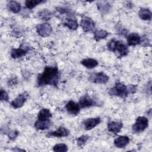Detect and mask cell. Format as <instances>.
<instances>
[{"instance_id":"obj_1","label":"cell","mask_w":152,"mask_h":152,"mask_svg":"<svg viewBox=\"0 0 152 152\" xmlns=\"http://www.w3.org/2000/svg\"><path fill=\"white\" fill-rule=\"evenodd\" d=\"M60 78V72L57 66H46L43 71L37 75L36 86H53L57 87Z\"/></svg>"},{"instance_id":"obj_2","label":"cell","mask_w":152,"mask_h":152,"mask_svg":"<svg viewBox=\"0 0 152 152\" xmlns=\"http://www.w3.org/2000/svg\"><path fill=\"white\" fill-rule=\"evenodd\" d=\"M107 49L108 50L115 53L118 58L126 56L129 53L128 45L122 40L115 39H112L108 42Z\"/></svg>"},{"instance_id":"obj_3","label":"cell","mask_w":152,"mask_h":152,"mask_svg":"<svg viewBox=\"0 0 152 152\" xmlns=\"http://www.w3.org/2000/svg\"><path fill=\"white\" fill-rule=\"evenodd\" d=\"M108 94L111 96H116L122 99H125L129 94L128 86L119 81H117L113 87L109 90Z\"/></svg>"},{"instance_id":"obj_4","label":"cell","mask_w":152,"mask_h":152,"mask_svg":"<svg viewBox=\"0 0 152 152\" xmlns=\"http://www.w3.org/2000/svg\"><path fill=\"white\" fill-rule=\"evenodd\" d=\"M148 119L145 116H138L132 126V130L135 133L143 132L148 126Z\"/></svg>"},{"instance_id":"obj_5","label":"cell","mask_w":152,"mask_h":152,"mask_svg":"<svg viewBox=\"0 0 152 152\" xmlns=\"http://www.w3.org/2000/svg\"><path fill=\"white\" fill-rule=\"evenodd\" d=\"M80 26L85 33L94 32L96 30V24L89 17L83 15L80 21Z\"/></svg>"},{"instance_id":"obj_6","label":"cell","mask_w":152,"mask_h":152,"mask_svg":"<svg viewBox=\"0 0 152 152\" xmlns=\"http://www.w3.org/2000/svg\"><path fill=\"white\" fill-rule=\"evenodd\" d=\"M78 104L81 109L87 108L95 106H99L100 105V104L93 97H91L88 94H86L80 98Z\"/></svg>"},{"instance_id":"obj_7","label":"cell","mask_w":152,"mask_h":152,"mask_svg":"<svg viewBox=\"0 0 152 152\" xmlns=\"http://www.w3.org/2000/svg\"><path fill=\"white\" fill-rule=\"evenodd\" d=\"M109 76L103 72L91 73L89 75V81L99 84H105L109 81Z\"/></svg>"},{"instance_id":"obj_8","label":"cell","mask_w":152,"mask_h":152,"mask_svg":"<svg viewBox=\"0 0 152 152\" xmlns=\"http://www.w3.org/2000/svg\"><path fill=\"white\" fill-rule=\"evenodd\" d=\"M36 30L37 33L42 37L49 36L52 32V27L50 24L48 23L37 24L36 26Z\"/></svg>"},{"instance_id":"obj_9","label":"cell","mask_w":152,"mask_h":152,"mask_svg":"<svg viewBox=\"0 0 152 152\" xmlns=\"http://www.w3.org/2000/svg\"><path fill=\"white\" fill-rule=\"evenodd\" d=\"M28 93L24 91L18 94L16 98L11 102V106L14 109H18L23 107L28 97Z\"/></svg>"},{"instance_id":"obj_10","label":"cell","mask_w":152,"mask_h":152,"mask_svg":"<svg viewBox=\"0 0 152 152\" xmlns=\"http://www.w3.org/2000/svg\"><path fill=\"white\" fill-rule=\"evenodd\" d=\"M30 50V48L24 45H21L18 48H13L11 50L10 55L13 59L20 58L25 56Z\"/></svg>"},{"instance_id":"obj_11","label":"cell","mask_w":152,"mask_h":152,"mask_svg":"<svg viewBox=\"0 0 152 152\" xmlns=\"http://www.w3.org/2000/svg\"><path fill=\"white\" fill-rule=\"evenodd\" d=\"M69 131L65 127L61 126L57 129L53 131L48 132L46 134V137L48 138L56 137V138H62L68 137L69 135Z\"/></svg>"},{"instance_id":"obj_12","label":"cell","mask_w":152,"mask_h":152,"mask_svg":"<svg viewBox=\"0 0 152 152\" xmlns=\"http://www.w3.org/2000/svg\"><path fill=\"white\" fill-rule=\"evenodd\" d=\"M101 122V118L100 117L90 118L83 121V125L84 129L90 131L96 127Z\"/></svg>"},{"instance_id":"obj_13","label":"cell","mask_w":152,"mask_h":152,"mask_svg":"<svg viewBox=\"0 0 152 152\" xmlns=\"http://www.w3.org/2000/svg\"><path fill=\"white\" fill-rule=\"evenodd\" d=\"M65 109L68 114L76 116L80 113L81 107L78 103L70 100L65 104Z\"/></svg>"},{"instance_id":"obj_14","label":"cell","mask_w":152,"mask_h":152,"mask_svg":"<svg viewBox=\"0 0 152 152\" xmlns=\"http://www.w3.org/2000/svg\"><path fill=\"white\" fill-rule=\"evenodd\" d=\"M123 127V124L121 121H110L107 122V130L113 134L119 133Z\"/></svg>"},{"instance_id":"obj_15","label":"cell","mask_w":152,"mask_h":152,"mask_svg":"<svg viewBox=\"0 0 152 152\" xmlns=\"http://www.w3.org/2000/svg\"><path fill=\"white\" fill-rule=\"evenodd\" d=\"M127 45L129 46H134L141 45V37L136 33H132L126 36Z\"/></svg>"},{"instance_id":"obj_16","label":"cell","mask_w":152,"mask_h":152,"mask_svg":"<svg viewBox=\"0 0 152 152\" xmlns=\"http://www.w3.org/2000/svg\"><path fill=\"white\" fill-rule=\"evenodd\" d=\"M96 5L99 11L102 15L107 14L112 9V5L108 1H98Z\"/></svg>"},{"instance_id":"obj_17","label":"cell","mask_w":152,"mask_h":152,"mask_svg":"<svg viewBox=\"0 0 152 152\" xmlns=\"http://www.w3.org/2000/svg\"><path fill=\"white\" fill-rule=\"evenodd\" d=\"M130 139L128 136L120 135L115 139L113 143L114 145L119 148H125L129 142Z\"/></svg>"},{"instance_id":"obj_18","label":"cell","mask_w":152,"mask_h":152,"mask_svg":"<svg viewBox=\"0 0 152 152\" xmlns=\"http://www.w3.org/2000/svg\"><path fill=\"white\" fill-rule=\"evenodd\" d=\"M52 117V114L50 110L46 108L42 109L37 113V120L39 121H49Z\"/></svg>"},{"instance_id":"obj_19","label":"cell","mask_w":152,"mask_h":152,"mask_svg":"<svg viewBox=\"0 0 152 152\" xmlns=\"http://www.w3.org/2000/svg\"><path fill=\"white\" fill-rule=\"evenodd\" d=\"M80 63L87 69H93L96 68L99 63L98 61L93 58H86L81 61Z\"/></svg>"},{"instance_id":"obj_20","label":"cell","mask_w":152,"mask_h":152,"mask_svg":"<svg viewBox=\"0 0 152 152\" xmlns=\"http://www.w3.org/2000/svg\"><path fill=\"white\" fill-rule=\"evenodd\" d=\"M52 124L51 120L39 121L36 120L34 123V127L37 130H45L49 128Z\"/></svg>"},{"instance_id":"obj_21","label":"cell","mask_w":152,"mask_h":152,"mask_svg":"<svg viewBox=\"0 0 152 152\" xmlns=\"http://www.w3.org/2000/svg\"><path fill=\"white\" fill-rule=\"evenodd\" d=\"M7 9L8 11L12 13H18L21 10V5L20 3L14 1H10L8 2L7 5Z\"/></svg>"},{"instance_id":"obj_22","label":"cell","mask_w":152,"mask_h":152,"mask_svg":"<svg viewBox=\"0 0 152 152\" xmlns=\"http://www.w3.org/2000/svg\"><path fill=\"white\" fill-rule=\"evenodd\" d=\"M138 16L142 20L150 21L152 18V13L149 9L142 8L138 11Z\"/></svg>"},{"instance_id":"obj_23","label":"cell","mask_w":152,"mask_h":152,"mask_svg":"<svg viewBox=\"0 0 152 152\" xmlns=\"http://www.w3.org/2000/svg\"><path fill=\"white\" fill-rule=\"evenodd\" d=\"M94 34V39L96 41H99L103 39H106L109 34V33L105 30L100 29V30H96L93 32Z\"/></svg>"},{"instance_id":"obj_24","label":"cell","mask_w":152,"mask_h":152,"mask_svg":"<svg viewBox=\"0 0 152 152\" xmlns=\"http://www.w3.org/2000/svg\"><path fill=\"white\" fill-rule=\"evenodd\" d=\"M64 25L71 30H75L78 27L77 21L74 18H67L64 22Z\"/></svg>"},{"instance_id":"obj_25","label":"cell","mask_w":152,"mask_h":152,"mask_svg":"<svg viewBox=\"0 0 152 152\" xmlns=\"http://www.w3.org/2000/svg\"><path fill=\"white\" fill-rule=\"evenodd\" d=\"M37 17L39 19L44 20V21H48L50 20L51 16H52V13L50 11L47 9H43L40 11H39L37 12Z\"/></svg>"},{"instance_id":"obj_26","label":"cell","mask_w":152,"mask_h":152,"mask_svg":"<svg viewBox=\"0 0 152 152\" xmlns=\"http://www.w3.org/2000/svg\"><path fill=\"white\" fill-rule=\"evenodd\" d=\"M45 2H46V1L43 0H27L25 1V5L27 8L31 10L40 4Z\"/></svg>"},{"instance_id":"obj_27","label":"cell","mask_w":152,"mask_h":152,"mask_svg":"<svg viewBox=\"0 0 152 152\" xmlns=\"http://www.w3.org/2000/svg\"><path fill=\"white\" fill-rule=\"evenodd\" d=\"M53 151L55 152H65L68 151V146L64 143H59L53 147Z\"/></svg>"},{"instance_id":"obj_28","label":"cell","mask_w":152,"mask_h":152,"mask_svg":"<svg viewBox=\"0 0 152 152\" xmlns=\"http://www.w3.org/2000/svg\"><path fill=\"white\" fill-rule=\"evenodd\" d=\"M90 137L87 135H83L77 138V144L78 147H83L88 140Z\"/></svg>"},{"instance_id":"obj_29","label":"cell","mask_w":152,"mask_h":152,"mask_svg":"<svg viewBox=\"0 0 152 152\" xmlns=\"http://www.w3.org/2000/svg\"><path fill=\"white\" fill-rule=\"evenodd\" d=\"M19 131L17 130H11L8 131L7 134L8 138L11 140H14L19 135Z\"/></svg>"},{"instance_id":"obj_30","label":"cell","mask_w":152,"mask_h":152,"mask_svg":"<svg viewBox=\"0 0 152 152\" xmlns=\"http://www.w3.org/2000/svg\"><path fill=\"white\" fill-rule=\"evenodd\" d=\"M0 100L1 101L8 102L9 100V96L8 93L5 90L2 88H1L0 91Z\"/></svg>"},{"instance_id":"obj_31","label":"cell","mask_w":152,"mask_h":152,"mask_svg":"<svg viewBox=\"0 0 152 152\" xmlns=\"http://www.w3.org/2000/svg\"><path fill=\"white\" fill-rule=\"evenodd\" d=\"M141 45L142 46L146 47V46H150V40L148 39V38L146 36L141 37Z\"/></svg>"},{"instance_id":"obj_32","label":"cell","mask_w":152,"mask_h":152,"mask_svg":"<svg viewBox=\"0 0 152 152\" xmlns=\"http://www.w3.org/2000/svg\"><path fill=\"white\" fill-rule=\"evenodd\" d=\"M17 83H18V80L16 77H13L11 78L8 81V83H7L8 86H12L16 85Z\"/></svg>"},{"instance_id":"obj_33","label":"cell","mask_w":152,"mask_h":152,"mask_svg":"<svg viewBox=\"0 0 152 152\" xmlns=\"http://www.w3.org/2000/svg\"><path fill=\"white\" fill-rule=\"evenodd\" d=\"M13 151H26L24 149H20V148H17V149H15V148H14L12 149Z\"/></svg>"}]
</instances>
